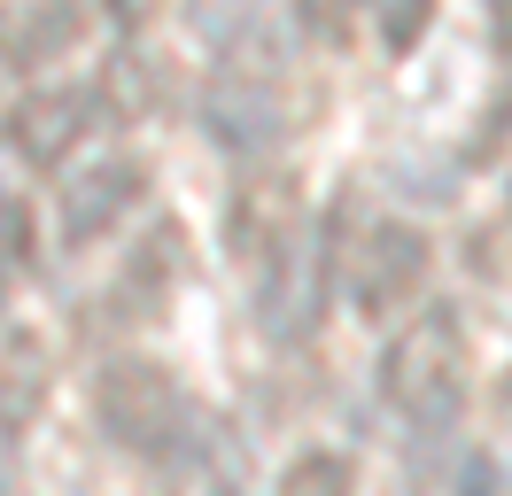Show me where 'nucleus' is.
Returning <instances> with one entry per match:
<instances>
[{
  "label": "nucleus",
  "mask_w": 512,
  "mask_h": 496,
  "mask_svg": "<svg viewBox=\"0 0 512 496\" xmlns=\"http://www.w3.org/2000/svg\"><path fill=\"white\" fill-rule=\"evenodd\" d=\"M381 403L419 434H443L458 419V403H466V326H458V310L435 303L419 310L404 334L388 341L381 357Z\"/></svg>",
  "instance_id": "nucleus-1"
},
{
  "label": "nucleus",
  "mask_w": 512,
  "mask_h": 496,
  "mask_svg": "<svg viewBox=\"0 0 512 496\" xmlns=\"http://www.w3.org/2000/svg\"><path fill=\"white\" fill-rule=\"evenodd\" d=\"M94 419L101 434L117 442V450H140V458H179V442L171 434L187 427V396H179V380L148 357H117V365H101L94 380Z\"/></svg>",
  "instance_id": "nucleus-2"
},
{
  "label": "nucleus",
  "mask_w": 512,
  "mask_h": 496,
  "mask_svg": "<svg viewBox=\"0 0 512 496\" xmlns=\"http://www.w3.org/2000/svg\"><path fill=\"white\" fill-rule=\"evenodd\" d=\"M427 264H435V248L419 225L404 217H381V225H365V241L350 248V303L381 326L388 310H404L427 287Z\"/></svg>",
  "instance_id": "nucleus-3"
},
{
  "label": "nucleus",
  "mask_w": 512,
  "mask_h": 496,
  "mask_svg": "<svg viewBox=\"0 0 512 496\" xmlns=\"http://www.w3.org/2000/svg\"><path fill=\"white\" fill-rule=\"evenodd\" d=\"M94 124H101L94 86H47V93H24V101L8 109V148L24 155L32 171H55Z\"/></svg>",
  "instance_id": "nucleus-4"
},
{
  "label": "nucleus",
  "mask_w": 512,
  "mask_h": 496,
  "mask_svg": "<svg viewBox=\"0 0 512 496\" xmlns=\"http://www.w3.org/2000/svg\"><path fill=\"white\" fill-rule=\"evenodd\" d=\"M140 186H148V171H140L132 155H109V163H94V171H78V179L63 186V202H55L63 248H94L101 233L140 202Z\"/></svg>",
  "instance_id": "nucleus-5"
},
{
  "label": "nucleus",
  "mask_w": 512,
  "mask_h": 496,
  "mask_svg": "<svg viewBox=\"0 0 512 496\" xmlns=\"http://www.w3.org/2000/svg\"><path fill=\"white\" fill-rule=\"evenodd\" d=\"M171 279H179V225H156L148 241L132 248L125 279H117V318H163V303H171Z\"/></svg>",
  "instance_id": "nucleus-6"
},
{
  "label": "nucleus",
  "mask_w": 512,
  "mask_h": 496,
  "mask_svg": "<svg viewBox=\"0 0 512 496\" xmlns=\"http://www.w3.org/2000/svg\"><path fill=\"white\" fill-rule=\"evenodd\" d=\"M202 117H210V132H218L225 148H264V140H272V101H264V93H256V78H241V70L210 78Z\"/></svg>",
  "instance_id": "nucleus-7"
},
{
  "label": "nucleus",
  "mask_w": 512,
  "mask_h": 496,
  "mask_svg": "<svg viewBox=\"0 0 512 496\" xmlns=\"http://www.w3.org/2000/svg\"><path fill=\"white\" fill-rule=\"evenodd\" d=\"M39 396H47V341L39 334H8V365H0V427H32Z\"/></svg>",
  "instance_id": "nucleus-8"
},
{
  "label": "nucleus",
  "mask_w": 512,
  "mask_h": 496,
  "mask_svg": "<svg viewBox=\"0 0 512 496\" xmlns=\"http://www.w3.org/2000/svg\"><path fill=\"white\" fill-rule=\"evenodd\" d=\"M280 496H357V465L342 450H303L280 473Z\"/></svg>",
  "instance_id": "nucleus-9"
},
{
  "label": "nucleus",
  "mask_w": 512,
  "mask_h": 496,
  "mask_svg": "<svg viewBox=\"0 0 512 496\" xmlns=\"http://www.w3.org/2000/svg\"><path fill=\"white\" fill-rule=\"evenodd\" d=\"M94 109L101 117H140V109H148V62L132 55H109V70H101L94 78Z\"/></svg>",
  "instance_id": "nucleus-10"
},
{
  "label": "nucleus",
  "mask_w": 512,
  "mask_h": 496,
  "mask_svg": "<svg viewBox=\"0 0 512 496\" xmlns=\"http://www.w3.org/2000/svg\"><path fill=\"white\" fill-rule=\"evenodd\" d=\"M419 24H427V0H396V8H388V24H381V39L404 55V47L419 39Z\"/></svg>",
  "instance_id": "nucleus-11"
},
{
  "label": "nucleus",
  "mask_w": 512,
  "mask_h": 496,
  "mask_svg": "<svg viewBox=\"0 0 512 496\" xmlns=\"http://www.w3.org/2000/svg\"><path fill=\"white\" fill-rule=\"evenodd\" d=\"M450 496H497V465L474 450V458L458 465V489H450Z\"/></svg>",
  "instance_id": "nucleus-12"
},
{
  "label": "nucleus",
  "mask_w": 512,
  "mask_h": 496,
  "mask_svg": "<svg viewBox=\"0 0 512 496\" xmlns=\"http://www.w3.org/2000/svg\"><path fill=\"white\" fill-rule=\"evenodd\" d=\"M101 8H109V16H117L125 31H140V24H148V16L163 8V0H101Z\"/></svg>",
  "instance_id": "nucleus-13"
},
{
  "label": "nucleus",
  "mask_w": 512,
  "mask_h": 496,
  "mask_svg": "<svg viewBox=\"0 0 512 496\" xmlns=\"http://www.w3.org/2000/svg\"><path fill=\"white\" fill-rule=\"evenodd\" d=\"M0 496H8V481H0Z\"/></svg>",
  "instance_id": "nucleus-14"
}]
</instances>
